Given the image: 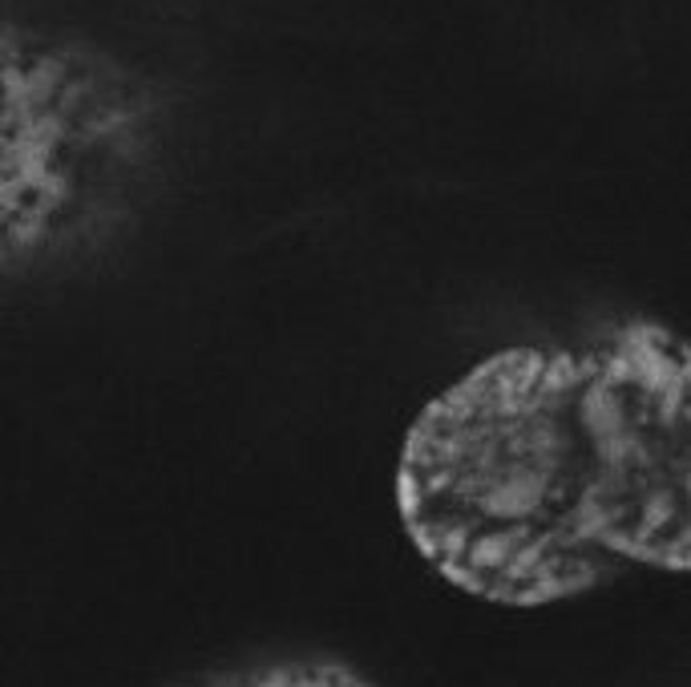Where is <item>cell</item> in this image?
<instances>
[{
	"instance_id": "cell-1",
	"label": "cell",
	"mask_w": 691,
	"mask_h": 687,
	"mask_svg": "<svg viewBox=\"0 0 691 687\" xmlns=\"http://www.w3.org/2000/svg\"><path fill=\"white\" fill-rule=\"evenodd\" d=\"M392 498L421 562L489 607L691 574V340L619 320L489 352L413 417Z\"/></svg>"
},
{
	"instance_id": "cell-2",
	"label": "cell",
	"mask_w": 691,
	"mask_h": 687,
	"mask_svg": "<svg viewBox=\"0 0 691 687\" xmlns=\"http://www.w3.org/2000/svg\"><path fill=\"white\" fill-rule=\"evenodd\" d=\"M186 687H376L356 663L328 651H267L215 667Z\"/></svg>"
}]
</instances>
